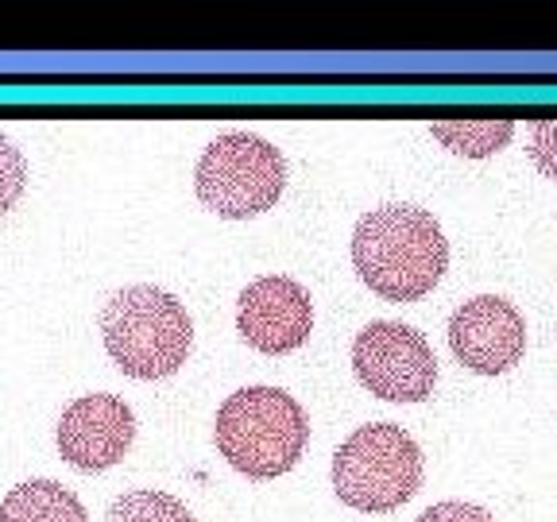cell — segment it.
Segmentation results:
<instances>
[{"mask_svg": "<svg viewBox=\"0 0 557 522\" xmlns=\"http://www.w3.org/2000/svg\"><path fill=\"white\" fill-rule=\"evenodd\" d=\"M24 186H27L24 151H20L4 132H0V217H4V213L24 198Z\"/></svg>", "mask_w": 557, "mask_h": 522, "instance_id": "13", "label": "cell"}, {"mask_svg": "<svg viewBox=\"0 0 557 522\" xmlns=\"http://www.w3.org/2000/svg\"><path fill=\"white\" fill-rule=\"evenodd\" d=\"M0 522H89V514L59 480H27L0 499Z\"/></svg>", "mask_w": 557, "mask_h": 522, "instance_id": "10", "label": "cell"}, {"mask_svg": "<svg viewBox=\"0 0 557 522\" xmlns=\"http://www.w3.org/2000/svg\"><path fill=\"white\" fill-rule=\"evenodd\" d=\"M352 268L387 302H414L442 283L449 240L430 209L380 206L352 228Z\"/></svg>", "mask_w": 557, "mask_h": 522, "instance_id": "1", "label": "cell"}, {"mask_svg": "<svg viewBox=\"0 0 557 522\" xmlns=\"http://www.w3.org/2000/svg\"><path fill=\"white\" fill-rule=\"evenodd\" d=\"M418 487H422V449L395 422L352 430L333 452V492L352 511H395Z\"/></svg>", "mask_w": 557, "mask_h": 522, "instance_id": "4", "label": "cell"}, {"mask_svg": "<svg viewBox=\"0 0 557 522\" xmlns=\"http://www.w3.org/2000/svg\"><path fill=\"white\" fill-rule=\"evenodd\" d=\"M449 348L469 372L504 375L527 352V322L507 298L476 295L453 310Z\"/></svg>", "mask_w": 557, "mask_h": 522, "instance_id": "7", "label": "cell"}, {"mask_svg": "<svg viewBox=\"0 0 557 522\" xmlns=\"http://www.w3.org/2000/svg\"><path fill=\"white\" fill-rule=\"evenodd\" d=\"M213 442L236 472L252 480H275L302 461L310 422L295 395L260 383L240 387L221 402Z\"/></svg>", "mask_w": 557, "mask_h": 522, "instance_id": "2", "label": "cell"}, {"mask_svg": "<svg viewBox=\"0 0 557 522\" xmlns=\"http://www.w3.org/2000/svg\"><path fill=\"white\" fill-rule=\"evenodd\" d=\"M109 522H194L190 507L171 492H156V487H139V492H124L109 504Z\"/></svg>", "mask_w": 557, "mask_h": 522, "instance_id": "12", "label": "cell"}, {"mask_svg": "<svg viewBox=\"0 0 557 522\" xmlns=\"http://www.w3.org/2000/svg\"><path fill=\"white\" fill-rule=\"evenodd\" d=\"M414 522H496L484 507L476 504H461V499H449V504H434L418 514Z\"/></svg>", "mask_w": 557, "mask_h": 522, "instance_id": "15", "label": "cell"}, {"mask_svg": "<svg viewBox=\"0 0 557 522\" xmlns=\"http://www.w3.org/2000/svg\"><path fill=\"white\" fill-rule=\"evenodd\" d=\"M59 452L78 472H104L124 461L136 437V414L121 395H78L59 418Z\"/></svg>", "mask_w": 557, "mask_h": 522, "instance_id": "9", "label": "cell"}, {"mask_svg": "<svg viewBox=\"0 0 557 522\" xmlns=\"http://www.w3.org/2000/svg\"><path fill=\"white\" fill-rule=\"evenodd\" d=\"M194 190L206 209L225 221L260 217L287 190V159L252 132H225L201 151Z\"/></svg>", "mask_w": 557, "mask_h": 522, "instance_id": "5", "label": "cell"}, {"mask_svg": "<svg viewBox=\"0 0 557 522\" xmlns=\"http://www.w3.org/2000/svg\"><path fill=\"white\" fill-rule=\"evenodd\" d=\"M236 330L256 352L283 357L306 345L313 330V302L302 283L287 275H263L240 290Z\"/></svg>", "mask_w": 557, "mask_h": 522, "instance_id": "8", "label": "cell"}, {"mask_svg": "<svg viewBox=\"0 0 557 522\" xmlns=\"http://www.w3.org/2000/svg\"><path fill=\"white\" fill-rule=\"evenodd\" d=\"M101 337L113 364L132 380H166L186 364L194 322L186 306L163 287L136 283L116 290L101 310Z\"/></svg>", "mask_w": 557, "mask_h": 522, "instance_id": "3", "label": "cell"}, {"mask_svg": "<svg viewBox=\"0 0 557 522\" xmlns=\"http://www.w3.org/2000/svg\"><path fill=\"white\" fill-rule=\"evenodd\" d=\"M531 159L546 178L557 183V116H542L531 128Z\"/></svg>", "mask_w": 557, "mask_h": 522, "instance_id": "14", "label": "cell"}, {"mask_svg": "<svg viewBox=\"0 0 557 522\" xmlns=\"http://www.w3.org/2000/svg\"><path fill=\"white\" fill-rule=\"evenodd\" d=\"M430 132L453 156L487 159L511 144L515 121L511 116H442V121L430 124Z\"/></svg>", "mask_w": 557, "mask_h": 522, "instance_id": "11", "label": "cell"}, {"mask_svg": "<svg viewBox=\"0 0 557 522\" xmlns=\"http://www.w3.org/2000/svg\"><path fill=\"white\" fill-rule=\"evenodd\" d=\"M352 368L375 399L422 402L434 395L437 357L430 340L403 322H372L352 340Z\"/></svg>", "mask_w": 557, "mask_h": 522, "instance_id": "6", "label": "cell"}]
</instances>
